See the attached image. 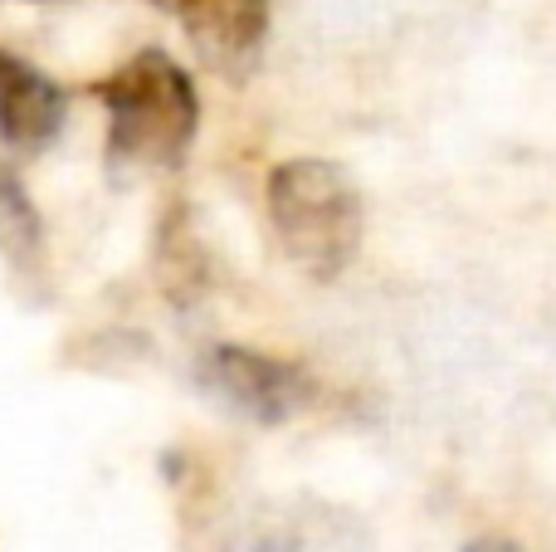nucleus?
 I'll return each mask as SVG.
<instances>
[{"label": "nucleus", "mask_w": 556, "mask_h": 552, "mask_svg": "<svg viewBox=\"0 0 556 552\" xmlns=\"http://www.w3.org/2000/svg\"><path fill=\"white\" fill-rule=\"evenodd\" d=\"M108 117V162L127 172H166L195 142L201 98L166 49H137L123 68L93 84Z\"/></svg>", "instance_id": "obj_1"}, {"label": "nucleus", "mask_w": 556, "mask_h": 552, "mask_svg": "<svg viewBox=\"0 0 556 552\" xmlns=\"http://www.w3.org/2000/svg\"><path fill=\"white\" fill-rule=\"evenodd\" d=\"M264 205L278 250L307 279H337L362 250V191L337 162L323 156L278 162L264 186Z\"/></svg>", "instance_id": "obj_2"}, {"label": "nucleus", "mask_w": 556, "mask_h": 552, "mask_svg": "<svg viewBox=\"0 0 556 552\" xmlns=\"http://www.w3.org/2000/svg\"><path fill=\"white\" fill-rule=\"evenodd\" d=\"M201 381L220 401H230L235 411L269 421V426L288 421L293 411H303L313 401V381H307L303 367L254 348H211L201 357Z\"/></svg>", "instance_id": "obj_3"}, {"label": "nucleus", "mask_w": 556, "mask_h": 552, "mask_svg": "<svg viewBox=\"0 0 556 552\" xmlns=\"http://www.w3.org/2000/svg\"><path fill=\"white\" fill-rule=\"evenodd\" d=\"M211 74L244 84L269 39V0H162Z\"/></svg>", "instance_id": "obj_4"}, {"label": "nucleus", "mask_w": 556, "mask_h": 552, "mask_svg": "<svg viewBox=\"0 0 556 552\" xmlns=\"http://www.w3.org/2000/svg\"><path fill=\"white\" fill-rule=\"evenodd\" d=\"M68 113L64 88L39 74L29 59L0 49V147L10 156H35L59 137Z\"/></svg>", "instance_id": "obj_5"}, {"label": "nucleus", "mask_w": 556, "mask_h": 552, "mask_svg": "<svg viewBox=\"0 0 556 552\" xmlns=\"http://www.w3.org/2000/svg\"><path fill=\"white\" fill-rule=\"evenodd\" d=\"M39 250H45V225H39L35 201L20 186V176L0 166V260L15 269H35Z\"/></svg>", "instance_id": "obj_6"}, {"label": "nucleus", "mask_w": 556, "mask_h": 552, "mask_svg": "<svg viewBox=\"0 0 556 552\" xmlns=\"http://www.w3.org/2000/svg\"><path fill=\"white\" fill-rule=\"evenodd\" d=\"M464 552H522V548H513V543H503V538H479V543H469Z\"/></svg>", "instance_id": "obj_7"}]
</instances>
